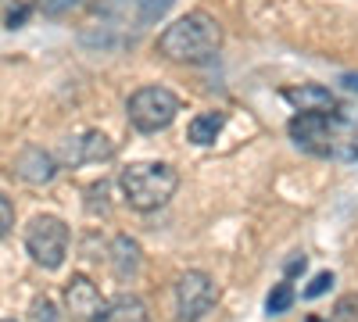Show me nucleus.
Listing matches in <instances>:
<instances>
[{
  "mask_svg": "<svg viewBox=\"0 0 358 322\" xmlns=\"http://www.w3.org/2000/svg\"><path fill=\"white\" fill-rule=\"evenodd\" d=\"M222 50V25L208 11H187L158 33V54L176 65H208Z\"/></svg>",
  "mask_w": 358,
  "mask_h": 322,
  "instance_id": "obj_1",
  "label": "nucleus"
},
{
  "mask_svg": "<svg viewBox=\"0 0 358 322\" xmlns=\"http://www.w3.org/2000/svg\"><path fill=\"white\" fill-rule=\"evenodd\" d=\"M118 186L133 212H158L179 190V172L169 161H133L118 175Z\"/></svg>",
  "mask_w": 358,
  "mask_h": 322,
  "instance_id": "obj_2",
  "label": "nucleus"
},
{
  "mask_svg": "<svg viewBox=\"0 0 358 322\" xmlns=\"http://www.w3.org/2000/svg\"><path fill=\"white\" fill-rule=\"evenodd\" d=\"M183 111V104H179V97L172 90H165V86H140V90L129 94L126 101V119L136 133H162L176 122V115Z\"/></svg>",
  "mask_w": 358,
  "mask_h": 322,
  "instance_id": "obj_3",
  "label": "nucleus"
},
{
  "mask_svg": "<svg viewBox=\"0 0 358 322\" xmlns=\"http://www.w3.org/2000/svg\"><path fill=\"white\" fill-rule=\"evenodd\" d=\"M69 240H72L69 222L57 219V215H36L33 222L25 226V251H29V258H33L40 269H47V272H54V269L65 265Z\"/></svg>",
  "mask_w": 358,
  "mask_h": 322,
  "instance_id": "obj_4",
  "label": "nucleus"
},
{
  "mask_svg": "<svg viewBox=\"0 0 358 322\" xmlns=\"http://www.w3.org/2000/svg\"><path fill=\"white\" fill-rule=\"evenodd\" d=\"M341 129H344V119L337 111H297L294 119L287 122L290 140L301 151L315 154V158H330L337 151Z\"/></svg>",
  "mask_w": 358,
  "mask_h": 322,
  "instance_id": "obj_5",
  "label": "nucleus"
},
{
  "mask_svg": "<svg viewBox=\"0 0 358 322\" xmlns=\"http://www.w3.org/2000/svg\"><path fill=\"white\" fill-rule=\"evenodd\" d=\"M215 305H219V286L208 272L190 269L176 279V319L179 322H201Z\"/></svg>",
  "mask_w": 358,
  "mask_h": 322,
  "instance_id": "obj_6",
  "label": "nucleus"
},
{
  "mask_svg": "<svg viewBox=\"0 0 358 322\" xmlns=\"http://www.w3.org/2000/svg\"><path fill=\"white\" fill-rule=\"evenodd\" d=\"M65 308H69V315L76 322H94L101 315V308H104V298H101L97 283L90 276H83V272L72 276L65 283Z\"/></svg>",
  "mask_w": 358,
  "mask_h": 322,
  "instance_id": "obj_7",
  "label": "nucleus"
},
{
  "mask_svg": "<svg viewBox=\"0 0 358 322\" xmlns=\"http://www.w3.org/2000/svg\"><path fill=\"white\" fill-rule=\"evenodd\" d=\"M57 158L50 154V151H43V147H25L18 158H15V172L22 175L25 183H33V186H43V183H50L54 175H57Z\"/></svg>",
  "mask_w": 358,
  "mask_h": 322,
  "instance_id": "obj_8",
  "label": "nucleus"
},
{
  "mask_svg": "<svg viewBox=\"0 0 358 322\" xmlns=\"http://www.w3.org/2000/svg\"><path fill=\"white\" fill-rule=\"evenodd\" d=\"M280 97L287 104H294L297 111H334L337 97L330 86H319V82H301V86H283Z\"/></svg>",
  "mask_w": 358,
  "mask_h": 322,
  "instance_id": "obj_9",
  "label": "nucleus"
},
{
  "mask_svg": "<svg viewBox=\"0 0 358 322\" xmlns=\"http://www.w3.org/2000/svg\"><path fill=\"white\" fill-rule=\"evenodd\" d=\"M115 154V143L104 133H83L76 140L65 143V158L72 165H86V161H108Z\"/></svg>",
  "mask_w": 358,
  "mask_h": 322,
  "instance_id": "obj_10",
  "label": "nucleus"
},
{
  "mask_svg": "<svg viewBox=\"0 0 358 322\" xmlns=\"http://www.w3.org/2000/svg\"><path fill=\"white\" fill-rule=\"evenodd\" d=\"M94 322H151V312H147L143 298H136V294H115L104 301V308Z\"/></svg>",
  "mask_w": 358,
  "mask_h": 322,
  "instance_id": "obj_11",
  "label": "nucleus"
},
{
  "mask_svg": "<svg viewBox=\"0 0 358 322\" xmlns=\"http://www.w3.org/2000/svg\"><path fill=\"white\" fill-rule=\"evenodd\" d=\"M108 261H111V269H115L118 279H133V276L140 272V261H143L140 244H136L133 237H115V240H111Z\"/></svg>",
  "mask_w": 358,
  "mask_h": 322,
  "instance_id": "obj_12",
  "label": "nucleus"
},
{
  "mask_svg": "<svg viewBox=\"0 0 358 322\" xmlns=\"http://www.w3.org/2000/svg\"><path fill=\"white\" fill-rule=\"evenodd\" d=\"M222 126H226V111H201L187 126V140L197 143V147H212L222 133Z\"/></svg>",
  "mask_w": 358,
  "mask_h": 322,
  "instance_id": "obj_13",
  "label": "nucleus"
},
{
  "mask_svg": "<svg viewBox=\"0 0 358 322\" xmlns=\"http://www.w3.org/2000/svg\"><path fill=\"white\" fill-rule=\"evenodd\" d=\"M290 305H294L290 279H283V283H276L273 290H268V298H265V312L268 315H283V312H290Z\"/></svg>",
  "mask_w": 358,
  "mask_h": 322,
  "instance_id": "obj_14",
  "label": "nucleus"
},
{
  "mask_svg": "<svg viewBox=\"0 0 358 322\" xmlns=\"http://www.w3.org/2000/svg\"><path fill=\"white\" fill-rule=\"evenodd\" d=\"M86 0H36V8L47 15V18H65V15H72L76 8H83Z\"/></svg>",
  "mask_w": 358,
  "mask_h": 322,
  "instance_id": "obj_15",
  "label": "nucleus"
},
{
  "mask_svg": "<svg viewBox=\"0 0 358 322\" xmlns=\"http://www.w3.org/2000/svg\"><path fill=\"white\" fill-rule=\"evenodd\" d=\"M133 4L140 8V22H155L172 8V0H133Z\"/></svg>",
  "mask_w": 358,
  "mask_h": 322,
  "instance_id": "obj_16",
  "label": "nucleus"
},
{
  "mask_svg": "<svg viewBox=\"0 0 358 322\" xmlns=\"http://www.w3.org/2000/svg\"><path fill=\"white\" fill-rule=\"evenodd\" d=\"M334 319L337 322H358V294H348L334 305Z\"/></svg>",
  "mask_w": 358,
  "mask_h": 322,
  "instance_id": "obj_17",
  "label": "nucleus"
},
{
  "mask_svg": "<svg viewBox=\"0 0 358 322\" xmlns=\"http://www.w3.org/2000/svg\"><path fill=\"white\" fill-rule=\"evenodd\" d=\"M11 229H15V204H11V197L0 193V240H4Z\"/></svg>",
  "mask_w": 358,
  "mask_h": 322,
  "instance_id": "obj_18",
  "label": "nucleus"
},
{
  "mask_svg": "<svg viewBox=\"0 0 358 322\" xmlns=\"http://www.w3.org/2000/svg\"><path fill=\"white\" fill-rule=\"evenodd\" d=\"M33 322H57V312H54L50 298H36L33 301Z\"/></svg>",
  "mask_w": 358,
  "mask_h": 322,
  "instance_id": "obj_19",
  "label": "nucleus"
},
{
  "mask_svg": "<svg viewBox=\"0 0 358 322\" xmlns=\"http://www.w3.org/2000/svg\"><path fill=\"white\" fill-rule=\"evenodd\" d=\"M334 286V272H319L315 279H312V286L305 290V298L312 301V298H319V294H326V290Z\"/></svg>",
  "mask_w": 358,
  "mask_h": 322,
  "instance_id": "obj_20",
  "label": "nucleus"
},
{
  "mask_svg": "<svg viewBox=\"0 0 358 322\" xmlns=\"http://www.w3.org/2000/svg\"><path fill=\"white\" fill-rule=\"evenodd\" d=\"M344 82L351 86V90H358V75H344Z\"/></svg>",
  "mask_w": 358,
  "mask_h": 322,
  "instance_id": "obj_21",
  "label": "nucleus"
},
{
  "mask_svg": "<svg viewBox=\"0 0 358 322\" xmlns=\"http://www.w3.org/2000/svg\"><path fill=\"white\" fill-rule=\"evenodd\" d=\"M305 322H326V319H315V315H308V319H305Z\"/></svg>",
  "mask_w": 358,
  "mask_h": 322,
  "instance_id": "obj_22",
  "label": "nucleus"
},
{
  "mask_svg": "<svg viewBox=\"0 0 358 322\" xmlns=\"http://www.w3.org/2000/svg\"><path fill=\"white\" fill-rule=\"evenodd\" d=\"M0 322H18V319H0Z\"/></svg>",
  "mask_w": 358,
  "mask_h": 322,
  "instance_id": "obj_23",
  "label": "nucleus"
},
{
  "mask_svg": "<svg viewBox=\"0 0 358 322\" xmlns=\"http://www.w3.org/2000/svg\"><path fill=\"white\" fill-rule=\"evenodd\" d=\"M355 158H358V151H355Z\"/></svg>",
  "mask_w": 358,
  "mask_h": 322,
  "instance_id": "obj_24",
  "label": "nucleus"
}]
</instances>
